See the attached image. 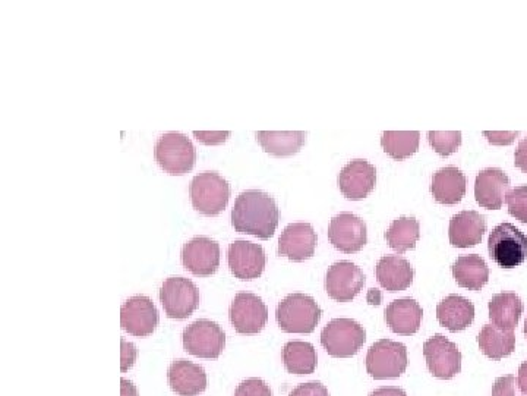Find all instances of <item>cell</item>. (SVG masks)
<instances>
[{"mask_svg": "<svg viewBox=\"0 0 527 396\" xmlns=\"http://www.w3.org/2000/svg\"><path fill=\"white\" fill-rule=\"evenodd\" d=\"M485 137L488 138L489 143L495 144V146H508L513 143L517 137H519V131L511 132H497V131H484Z\"/></svg>", "mask_w": 527, "mask_h": 396, "instance_id": "obj_40", "label": "cell"}, {"mask_svg": "<svg viewBox=\"0 0 527 396\" xmlns=\"http://www.w3.org/2000/svg\"><path fill=\"white\" fill-rule=\"evenodd\" d=\"M492 396H523L520 391L519 380L513 374L498 377L492 386Z\"/></svg>", "mask_w": 527, "mask_h": 396, "instance_id": "obj_35", "label": "cell"}, {"mask_svg": "<svg viewBox=\"0 0 527 396\" xmlns=\"http://www.w3.org/2000/svg\"><path fill=\"white\" fill-rule=\"evenodd\" d=\"M525 335H526V338H527V317H526V322H525Z\"/></svg>", "mask_w": 527, "mask_h": 396, "instance_id": "obj_46", "label": "cell"}, {"mask_svg": "<svg viewBox=\"0 0 527 396\" xmlns=\"http://www.w3.org/2000/svg\"><path fill=\"white\" fill-rule=\"evenodd\" d=\"M195 138L205 146L222 144L230 137V131H194Z\"/></svg>", "mask_w": 527, "mask_h": 396, "instance_id": "obj_38", "label": "cell"}, {"mask_svg": "<svg viewBox=\"0 0 527 396\" xmlns=\"http://www.w3.org/2000/svg\"><path fill=\"white\" fill-rule=\"evenodd\" d=\"M378 282L388 292L405 291L413 284L415 269L400 256H384L375 269Z\"/></svg>", "mask_w": 527, "mask_h": 396, "instance_id": "obj_24", "label": "cell"}, {"mask_svg": "<svg viewBox=\"0 0 527 396\" xmlns=\"http://www.w3.org/2000/svg\"><path fill=\"white\" fill-rule=\"evenodd\" d=\"M183 348L194 357L216 360L226 347V335L216 322L203 319L183 330Z\"/></svg>", "mask_w": 527, "mask_h": 396, "instance_id": "obj_8", "label": "cell"}, {"mask_svg": "<svg viewBox=\"0 0 527 396\" xmlns=\"http://www.w3.org/2000/svg\"><path fill=\"white\" fill-rule=\"evenodd\" d=\"M368 303L372 306H378L381 303V294L378 289H369Z\"/></svg>", "mask_w": 527, "mask_h": 396, "instance_id": "obj_45", "label": "cell"}, {"mask_svg": "<svg viewBox=\"0 0 527 396\" xmlns=\"http://www.w3.org/2000/svg\"><path fill=\"white\" fill-rule=\"evenodd\" d=\"M230 193L229 182L213 171L194 176L189 187L192 206L205 216L220 215L229 203Z\"/></svg>", "mask_w": 527, "mask_h": 396, "instance_id": "obj_3", "label": "cell"}, {"mask_svg": "<svg viewBox=\"0 0 527 396\" xmlns=\"http://www.w3.org/2000/svg\"><path fill=\"white\" fill-rule=\"evenodd\" d=\"M170 389L179 396H197L207 389V373L203 367L188 360H176L167 372Z\"/></svg>", "mask_w": 527, "mask_h": 396, "instance_id": "obj_21", "label": "cell"}, {"mask_svg": "<svg viewBox=\"0 0 527 396\" xmlns=\"http://www.w3.org/2000/svg\"><path fill=\"white\" fill-rule=\"evenodd\" d=\"M508 213L519 222L527 223V185L513 188L507 194Z\"/></svg>", "mask_w": 527, "mask_h": 396, "instance_id": "obj_34", "label": "cell"}, {"mask_svg": "<svg viewBox=\"0 0 527 396\" xmlns=\"http://www.w3.org/2000/svg\"><path fill=\"white\" fill-rule=\"evenodd\" d=\"M235 396H273L270 386L264 380L252 377L246 379L236 388Z\"/></svg>", "mask_w": 527, "mask_h": 396, "instance_id": "obj_36", "label": "cell"}, {"mask_svg": "<svg viewBox=\"0 0 527 396\" xmlns=\"http://www.w3.org/2000/svg\"><path fill=\"white\" fill-rule=\"evenodd\" d=\"M364 326L352 319H334L321 332V345L334 358H350L364 347Z\"/></svg>", "mask_w": 527, "mask_h": 396, "instance_id": "obj_6", "label": "cell"}, {"mask_svg": "<svg viewBox=\"0 0 527 396\" xmlns=\"http://www.w3.org/2000/svg\"><path fill=\"white\" fill-rule=\"evenodd\" d=\"M230 323L241 335H257L265 328L268 308L258 295L239 292L229 310Z\"/></svg>", "mask_w": 527, "mask_h": 396, "instance_id": "obj_11", "label": "cell"}, {"mask_svg": "<svg viewBox=\"0 0 527 396\" xmlns=\"http://www.w3.org/2000/svg\"><path fill=\"white\" fill-rule=\"evenodd\" d=\"M488 308L492 325L506 332H513L517 328L523 310H525L523 301L514 292H501V294L494 295L489 301Z\"/></svg>", "mask_w": 527, "mask_h": 396, "instance_id": "obj_26", "label": "cell"}, {"mask_svg": "<svg viewBox=\"0 0 527 396\" xmlns=\"http://www.w3.org/2000/svg\"><path fill=\"white\" fill-rule=\"evenodd\" d=\"M489 257L503 269H514L527 259V237L513 223H501L489 234Z\"/></svg>", "mask_w": 527, "mask_h": 396, "instance_id": "obj_5", "label": "cell"}, {"mask_svg": "<svg viewBox=\"0 0 527 396\" xmlns=\"http://www.w3.org/2000/svg\"><path fill=\"white\" fill-rule=\"evenodd\" d=\"M419 238H421V226L412 216H403V218L394 220L386 232L388 245L399 254L413 250Z\"/></svg>", "mask_w": 527, "mask_h": 396, "instance_id": "obj_31", "label": "cell"}, {"mask_svg": "<svg viewBox=\"0 0 527 396\" xmlns=\"http://www.w3.org/2000/svg\"><path fill=\"white\" fill-rule=\"evenodd\" d=\"M227 262L236 279L252 281L263 275L267 256L264 248L254 242L238 240L229 245Z\"/></svg>", "mask_w": 527, "mask_h": 396, "instance_id": "obj_15", "label": "cell"}, {"mask_svg": "<svg viewBox=\"0 0 527 396\" xmlns=\"http://www.w3.org/2000/svg\"><path fill=\"white\" fill-rule=\"evenodd\" d=\"M340 191L349 200H362L374 191L377 184V169L365 159L347 163L337 178Z\"/></svg>", "mask_w": 527, "mask_h": 396, "instance_id": "obj_17", "label": "cell"}, {"mask_svg": "<svg viewBox=\"0 0 527 396\" xmlns=\"http://www.w3.org/2000/svg\"><path fill=\"white\" fill-rule=\"evenodd\" d=\"M431 193L435 201L446 206L460 203L466 194V176L456 166H446L432 178Z\"/></svg>", "mask_w": 527, "mask_h": 396, "instance_id": "obj_25", "label": "cell"}, {"mask_svg": "<svg viewBox=\"0 0 527 396\" xmlns=\"http://www.w3.org/2000/svg\"><path fill=\"white\" fill-rule=\"evenodd\" d=\"M366 278L361 267L352 262H337L325 276V291L337 303H349L364 289Z\"/></svg>", "mask_w": 527, "mask_h": 396, "instance_id": "obj_12", "label": "cell"}, {"mask_svg": "<svg viewBox=\"0 0 527 396\" xmlns=\"http://www.w3.org/2000/svg\"><path fill=\"white\" fill-rule=\"evenodd\" d=\"M429 144L434 147L440 156L448 157L456 153L462 144V132L460 131H429Z\"/></svg>", "mask_w": 527, "mask_h": 396, "instance_id": "obj_33", "label": "cell"}, {"mask_svg": "<svg viewBox=\"0 0 527 396\" xmlns=\"http://www.w3.org/2000/svg\"><path fill=\"white\" fill-rule=\"evenodd\" d=\"M406 369L407 350L400 342L381 339L366 354V372L372 379H397Z\"/></svg>", "mask_w": 527, "mask_h": 396, "instance_id": "obj_7", "label": "cell"}, {"mask_svg": "<svg viewBox=\"0 0 527 396\" xmlns=\"http://www.w3.org/2000/svg\"><path fill=\"white\" fill-rule=\"evenodd\" d=\"M517 380H519L520 391L527 396V361L520 366Z\"/></svg>", "mask_w": 527, "mask_h": 396, "instance_id": "obj_43", "label": "cell"}, {"mask_svg": "<svg viewBox=\"0 0 527 396\" xmlns=\"http://www.w3.org/2000/svg\"><path fill=\"white\" fill-rule=\"evenodd\" d=\"M283 363L292 374H312L317 369V351L304 341H290L283 348Z\"/></svg>", "mask_w": 527, "mask_h": 396, "instance_id": "obj_30", "label": "cell"}, {"mask_svg": "<svg viewBox=\"0 0 527 396\" xmlns=\"http://www.w3.org/2000/svg\"><path fill=\"white\" fill-rule=\"evenodd\" d=\"M323 310L314 298L305 294H290L279 304L277 323L286 333H312L320 323Z\"/></svg>", "mask_w": 527, "mask_h": 396, "instance_id": "obj_2", "label": "cell"}, {"mask_svg": "<svg viewBox=\"0 0 527 396\" xmlns=\"http://www.w3.org/2000/svg\"><path fill=\"white\" fill-rule=\"evenodd\" d=\"M122 372H128L129 369H131L132 366H134L135 361H137L138 357V350L137 347H135L134 344H131V342H126L125 339H122Z\"/></svg>", "mask_w": 527, "mask_h": 396, "instance_id": "obj_39", "label": "cell"}, {"mask_svg": "<svg viewBox=\"0 0 527 396\" xmlns=\"http://www.w3.org/2000/svg\"><path fill=\"white\" fill-rule=\"evenodd\" d=\"M419 141H421L419 131H386L381 137V146L388 156L403 160L418 152Z\"/></svg>", "mask_w": 527, "mask_h": 396, "instance_id": "obj_32", "label": "cell"}, {"mask_svg": "<svg viewBox=\"0 0 527 396\" xmlns=\"http://www.w3.org/2000/svg\"><path fill=\"white\" fill-rule=\"evenodd\" d=\"M160 303L170 319H188L200 306V291L189 279L169 278L160 288Z\"/></svg>", "mask_w": 527, "mask_h": 396, "instance_id": "obj_9", "label": "cell"}, {"mask_svg": "<svg viewBox=\"0 0 527 396\" xmlns=\"http://www.w3.org/2000/svg\"><path fill=\"white\" fill-rule=\"evenodd\" d=\"M182 263L195 276L214 275L220 267L219 242L208 237H195L182 248Z\"/></svg>", "mask_w": 527, "mask_h": 396, "instance_id": "obj_16", "label": "cell"}, {"mask_svg": "<svg viewBox=\"0 0 527 396\" xmlns=\"http://www.w3.org/2000/svg\"><path fill=\"white\" fill-rule=\"evenodd\" d=\"M305 131H258L255 132L260 146L265 153L276 157L293 156L301 152L306 143Z\"/></svg>", "mask_w": 527, "mask_h": 396, "instance_id": "obj_27", "label": "cell"}, {"mask_svg": "<svg viewBox=\"0 0 527 396\" xmlns=\"http://www.w3.org/2000/svg\"><path fill=\"white\" fill-rule=\"evenodd\" d=\"M121 391L122 396H140L138 395L137 388H135L134 383L129 382V380H121Z\"/></svg>", "mask_w": 527, "mask_h": 396, "instance_id": "obj_44", "label": "cell"}, {"mask_svg": "<svg viewBox=\"0 0 527 396\" xmlns=\"http://www.w3.org/2000/svg\"><path fill=\"white\" fill-rule=\"evenodd\" d=\"M156 162L166 174L181 176L188 174L195 166L197 152L194 144L181 132H166L157 140L154 149Z\"/></svg>", "mask_w": 527, "mask_h": 396, "instance_id": "obj_4", "label": "cell"}, {"mask_svg": "<svg viewBox=\"0 0 527 396\" xmlns=\"http://www.w3.org/2000/svg\"><path fill=\"white\" fill-rule=\"evenodd\" d=\"M487 232V218L476 210H463L450 220L448 238L457 248L475 247L481 244Z\"/></svg>", "mask_w": 527, "mask_h": 396, "instance_id": "obj_20", "label": "cell"}, {"mask_svg": "<svg viewBox=\"0 0 527 396\" xmlns=\"http://www.w3.org/2000/svg\"><path fill=\"white\" fill-rule=\"evenodd\" d=\"M437 319L450 332H462L475 320V306L462 295H448L437 306Z\"/></svg>", "mask_w": 527, "mask_h": 396, "instance_id": "obj_23", "label": "cell"}, {"mask_svg": "<svg viewBox=\"0 0 527 396\" xmlns=\"http://www.w3.org/2000/svg\"><path fill=\"white\" fill-rule=\"evenodd\" d=\"M369 396H407L403 389L396 388V386H386V388L375 389Z\"/></svg>", "mask_w": 527, "mask_h": 396, "instance_id": "obj_42", "label": "cell"}, {"mask_svg": "<svg viewBox=\"0 0 527 396\" xmlns=\"http://www.w3.org/2000/svg\"><path fill=\"white\" fill-rule=\"evenodd\" d=\"M451 269L457 285L469 291H481L488 284L489 267L478 254L460 256Z\"/></svg>", "mask_w": 527, "mask_h": 396, "instance_id": "obj_28", "label": "cell"}, {"mask_svg": "<svg viewBox=\"0 0 527 396\" xmlns=\"http://www.w3.org/2000/svg\"><path fill=\"white\" fill-rule=\"evenodd\" d=\"M317 241V232L311 223H290L279 238V254L290 262H305L314 256Z\"/></svg>", "mask_w": 527, "mask_h": 396, "instance_id": "obj_18", "label": "cell"}, {"mask_svg": "<svg viewBox=\"0 0 527 396\" xmlns=\"http://www.w3.org/2000/svg\"><path fill=\"white\" fill-rule=\"evenodd\" d=\"M328 240L336 250L342 253H358L368 241L366 223L353 213H340L331 219L330 226H328Z\"/></svg>", "mask_w": 527, "mask_h": 396, "instance_id": "obj_13", "label": "cell"}, {"mask_svg": "<svg viewBox=\"0 0 527 396\" xmlns=\"http://www.w3.org/2000/svg\"><path fill=\"white\" fill-rule=\"evenodd\" d=\"M422 317H424V311L418 301L413 298H400V300L393 301L384 313V319L390 329L397 335L403 336L415 335L421 328Z\"/></svg>", "mask_w": 527, "mask_h": 396, "instance_id": "obj_22", "label": "cell"}, {"mask_svg": "<svg viewBox=\"0 0 527 396\" xmlns=\"http://www.w3.org/2000/svg\"><path fill=\"white\" fill-rule=\"evenodd\" d=\"M514 165L527 174V137L520 141L519 147L514 153Z\"/></svg>", "mask_w": 527, "mask_h": 396, "instance_id": "obj_41", "label": "cell"}, {"mask_svg": "<svg viewBox=\"0 0 527 396\" xmlns=\"http://www.w3.org/2000/svg\"><path fill=\"white\" fill-rule=\"evenodd\" d=\"M280 210L270 194L248 190L239 194L232 210V225L239 234L270 240L279 226Z\"/></svg>", "mask_w": 527, "mask_h": 396, "instance_id": "obj_1", "label": "cell"}, {"mask_svg": "<svg viewBox=\"0 0 527 396\" xmlns=\"http://www.w3.org/2000/svg\"><path fill=\"white\" fill-rule=\"evenodd\" d=\"M426 366L432 376L451 380L462 372V352L446 336L435 335L424 344Z\"/></svg>", "mask_w": 527, "mask_h": 396, "instance_id": "obj_10", "label": "cell"}, {"mask_svg": "<svg viewBox=\"0 0 527 396\" xmlns=\"http://www.w3.org/2000/svg\"><path fill=\"white\" fill-rule=\"evenodd\" d=\"M159 310L144 295H135L125 301L121 310L122 329L132 336L145 338L153 335L159 325Z\"/></svg>", "mask_w": 527, "mask_h": 396, "instance_id": "obj_14", "label": "cell"}, {"mask_svg": "<svg viewBox=\"0 0 527 396\" xmlns=\"http://www.w3.org/2000/svg\"><path fill=\"white\" fill-rule=\"evenodd\" d=\"M508 193H510V179L501 169H484L476 176L475 198L479 206L484 209H501Z\"/></svg>", "mask_w": 527, "mask_h": 396, "instance_id": "obj_19", "label": "cell"}, {"mask_svg": "<svg viewBox=\"0 0 527 396\" xmlns=\"http://www.w3.org/2000/svg\"><path fill=\"white\" fill-rule=\"evenodd\" d=\"M478 344L482 354L491 360H503L516 350V335L494 325H485L479 333Z\"/></svg>", "mask_w": 527, "mask_h": 396, "instance_id": "obj_29", "label": "cell"}, {"mask_svg": "<svg viewBox=\"0 0 527 396\" xmlns=\"http://www.w3.org/2000/svg\"><path fill=\"white\" fill-rule=\"evenodd\" d=\"M290 396H330V392L323 383L309 382L302 383L298 388L293 389Z\"/></svg>", "mask_w": 527, "mask_h": 396, "instance_id": "obj_37", "label": "cell"}]
</instances>
